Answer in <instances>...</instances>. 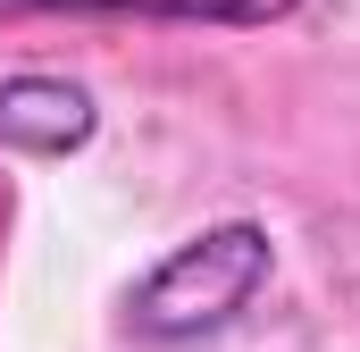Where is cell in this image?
Instances as JSON below:
<instances>
[{"label": "cell", "instance_id": "obj_1", "mask_svg": "<svg viewBox=\"0 0 360 352\" xmlns=\"http://www.w3.org/2000/svg\"><path fill=\"white\" fill-rule=\"evenodd\" d=\"M276 277V235L260 218H218L201 235L168 244L160 260L126 285V336L134 344H201L218 327H235L260 285Z\"/></svg>", "mask_w": 360, "mask_h": 352}, {"label": "cell", "instance_id": "obj_2", "mask_svg": "<svg viewBox=\"0 0 360 352\" xmlns=\"http://www.w3.org/2000/svg\"><path fill=\"white\" fill-rule=\"evenodd\" d=\"M101 134V109L76 76H0V151L68 160Z\"/></svg>", "mask_w": 360, "mask_h": 352}, {"label": "cell", "instance_id": "obj_3", "mask_svg": "<svg viewBox=\"0 0 360 352\" xmlns=\"http://www.w3.org/2000/svg\"><path fill=\"white\" fill-rule=\"evenodd\" d=\"M302 0H0V25H25V17H143V25H276L293 17Z\"/></svg>", "mask_w": 360, "mask_h": 352}]
</instances>
